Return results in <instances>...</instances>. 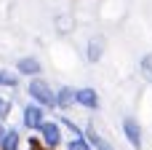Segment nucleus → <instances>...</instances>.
<instances>
[{"mask_svg":"<svg viewBox=\"0 0 152 150\" xmlns=\"http://www.w3.org/2000/svg\"><path fill=\"white\" fill-rule=\"evenodd\" d=\"M104 48H107L104 38H102V35H94V38L88 40V46H86V59H88L91 64L102 62V56H104Z\"/></svg>","mask_w":152,"mask_h":150,"instance_id":"obj_8","label":"nucleus"},{"mask_svg":"<svg viewBox=\"0 0 152 150\" xmlns=\"http://www.w3.org/2000/svg\"><path fill=\"white\" fill-rule=\"evenodd\" d=\"M27 94H29L32 102H37V105H43V107H53V86L45 83L40 75L29 78V83H27Z\"/></svg>","mask_w":152,"mask_h":150,"instance_id":"obj_1","label":"nucleus"},{"mask_svg":"<svg viewBox=\"0 0 152 150\" xmlns=\"http://www.w3.org/2000/svg\"><path fill=\"white\" fill-rule=\"evenodd\" d=\"M67 150H94V148H91V142L86 140V134H80V137H72V140L67 142Z\"/></svg>","mask_w":152,"mask_h":150,"instance_id":"obj_12","label":"nucleus"},{"mask_svg":"<svg viewBox=\"0 0 152 150\" xmlns=\"http://www.w3.org/2000/svg\"><path fill=\"white\" fill-rule=\"evenodd\" d=\"M75 105V89L72 86H59L53 91V107L56 110H69Z\"/></svg>","mask_w":152,"mask_h":150,"instance_id":"obj_7","label":"nucleus"},{"mask_svg":"<svg viewBox=\"0 0 152 150\" xmlns=\"http://www.w3.org/2000/svg\"><path fill=\"white\" fill-rule=\"evenodd\" d=\"M37 137L43 140V145H45L48 150H56L59 145H61V123L45 118V121L37 126Z\"/></svg>","mask_w":152,"mask_h":150,"instance_id":"obj_2","label":"nucleus"},{"mask_svg":"<svg viewBox=\"0 0 152 150\" xmlns=\"http://www.w3.org/2000/svg\"><path fill=\"white\" fill-rule=\"evenodd\" d=\"M8 113H11V102L0 97V121H5V118H8Z\"/></svg>","mask_w":152,"mask_h":150,"instance_id":"obj_14","label":"nucleus"},{"mask_svg":"<svg viewBox=\"0 0 152 150\" xmlns=\"http://www.w3.org/2000/svg\"><path fill=\"white\" fill-rule=\"evenodd\" d=\"M75 105L83 107V110H99L102 99H99L96 89H91V86H80V89H75Z\"/></svg>","mask_w":152,"mask_h":150,"instance_id":"obj_5","label":"nucleus"},{"mask_svg":"<svg viewBox=\"0 0 152 150\" xmlns=\"http://www.w3.org/2000/svg\"><path fill=\"white\" fill-rule=\"evenodd\" d=\"M16 86H19V75H11V72L0 70V89H16Z\"/></svg>","mask_w":152,"mask_h":150,"instance_id":"obj_13","label":"nucleus"},{"mask_svg":"<svg viewBox=\"0 0 152 150\" xmlns=\"http://www.w3.org/2000/svg\"><path fill=\"white\" fill-rule=\"evenodd\" d=\"M139 75H142L147 83H152V51L139 59Z\"/></svg>","mask_w":152,"mask_h":150,"instance_id":"obj_11","label":"nucleus"},{"mask_svg":"<svg viewBox=\"0 0 152 150\" xmlns=\"http://www.w3.org/2000/svg\"><path fill=\"white\" fill-rule=\"evenodd\" d=\"M43 121H45V107L29 99V105L21 107V126L29 129V132H37V126H40Z\"/></svg>","mask_w":152,"mask_h":150,"instance_id":"obj_3","label":"nucleus"},{"mask_svg":"<svg viewBox=\"0 0 152 150\" xmlns=\"http://www.w3.org/2000/svg\"><path fill=\"white\" fill-rule=\"evenodd\" d=\"M21 148V134H19V129H8L5 126V132H3V137H0V150H19Z\"/></svg>","mask_w":152,"mask_h":150,"instance_id":"obj_9","label":"nucleus"},{"mask_svg":"<svg viewBox=\"0 0 152 150\" xmlns=\"http://www.w3.org/2000/svg\"><path fill=\"white\" fill-rule=\"evenodd\" d=\"M40 72H43V64H40V59H35V56H21V59L16 62V75L35 78V75H40Z\"/></svg>","mask_w":152,"mask_h":150,"instance_id":"obj_6","label":"nucleus"},{"mask_svg":"<svg viewBox=\"0 0 152 150\" xmlns=\"http://www.w3.org/2000/svg\"><path fill=\"white\" fill-rule=\"evenodd\" d=\"M83 134H86V140L91 142V148H94V150H115V148H112V142H110L107 137H102L94 126H88V132H83Z\"/></svg>","mask_w":152,"mask_h":150,"instance_id":"obj_10","label":"nucleus"},{"mask_svg":"<svg viewBox=\"0 0 152 150\" xmlns=\"http://www.w3.org/2000/svg\"><path fill=\"white\" fill-rule=\"evenodd\" d=\"M3 132H5V123H3V121H0V137H3Z\"/></svg>","mask_w":152,"mask_h":150,"instance_id":"obj_15","label":"nucleus"},{"mask_svg":"<svg viewBox=\"0 0 152 150\" xmlns=\"http://www.w3.org/2000/svg\"><path fill=\"white\" fill-rule=\"evenodd\" d=\"M120 126H123V137L128 140V145H131L134 150L144 148V134H142V126H139V121H136L134 115H126Z\"/></svg>","mask_w":152,"mask_h":150,"instance_id":"obj_4","label":"nucleus"}]
</instances>
